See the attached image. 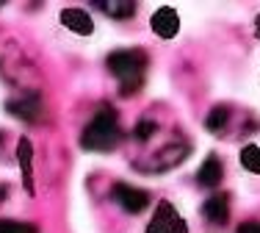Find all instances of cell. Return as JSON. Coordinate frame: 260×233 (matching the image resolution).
<instances>
[{
  "label": "cell",
  "instance_id": "1",
  "mask_svg": "<svg viewBox=\"0 0 260 233\" xmlns=\"http://www.w3.org/2000/svg\"><path fill=\"white\" fill-rule=\"evenodd\" d=\"M47 34L64 50L91 56L105 42V22L86 6H53L47 11Z\"/></svg>",
  "mask_w": 260,
  "mask_h": 233
},
{
  "label": "cell",
  "instance_id": "2",
  "mask_svg": "<svg viewBox=\"0 0 260 233\" xmlns=\"http://www.w3.org/2000/svg\"><path fill=\"white\" fill-rule=\"evenodd\" d=\"M144 233H188V225L172 200H160L147 219Z\"/></svg>",
  "mask_w": 260,
  "mask_h": 233
},
{
  "label": "cell",
  "instance_id": "3",
  "mask_svg": "<svg viewBox=\"0 0 260 233\" xmlns=\"http://www.w3.org/2000/svg\"><path fill=\"white\" fill-rule=\"evenodd\" d=\"M150 28L160 39H175L180 34V14L175 6H158L150 14Z\"/></svg>",
  "mask_w": 260,
  "mask_h": 233
},
{
  "label": "cell",
  "instance_id": "4",
  "mask_svg": "<svg viewBox=\"0 0 260 233\" xmlns=\"http://www.w3.org/2000/svg\"><path fill=\"white\" fill-rule=\"evenodd\" d=\"M238 158H241V164H244V169L260 175V147L257 144H246L244 150H241Z\"/></svg>",
  "mask_w": 260,
  "mask_h": 233
},
{
  "label": "cell",
  "instance_id": "5",
  "mask_svg": "<svg viewBox=\"0 0 260 233\" xmlns=\"http://www.w3.org/2000/svg\"><path fill=\"white\" fill-rule=\"evenodd\" d=\"M255 39L260 42V14L255 17Z\"/></svg>",
  "mask_w": 260,
  "mask_h": 233
}]
</instances>
